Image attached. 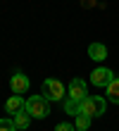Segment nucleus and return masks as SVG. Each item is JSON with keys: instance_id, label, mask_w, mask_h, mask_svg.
I'll return each mask as SVG.
<instances>
[{"instance_id": "obj_5", "label": "nucleus", "mask_w": 119, "mask_h": 131, "mask_svg": "<svg viewBox=\"0 0 119 131\" xmlns=\"http://www.w3.org/2000/svg\"><path fill=\"white\" fill-rule=\"evenodd\" d=\"M29 86H31L29 76L21 74V72H17V74L10 79V88H12V93H17V95H24V93L29 91Z\"/></svg>"}, {"instance_id": "obj_1", "label": "nucleus", "mask_w": 119, "mask_h": 131, "mask_svg": "<svg viewBox=\"0 0 119 131\" xmlns=\"http://www.w3.org/2000/svg\"><path fill=\"white\" fill-rule=\"evenodd\" d=\"M79 107H81V112H86L88 117H100V114H105V98H100V95H88L86 100H81L79 103Z\"/></svg>"}, {"instance_id": "obj_4", "label": "nucleus", "mask_w": 119, "mask_h": 131, "mask_svg": "<svg viewBox=\"0 0 119 131\" xmlns=\"http://www.w3.org/2000/svg\"><path fill=\"white\" fill-rule=\"evenodd\" d=\"M112 79H114V74L110 72L107 67H98V69H93V72H91V83H93V86H98V88H107Z\"/></svg>"}, {"instance_id": "obj_12", "label": "nucleus", "mask_w": 119, "mask_h": 131, "mask_svg": "<svg viewBox=\"0 0 119 131\" xmlns=\"http://www.w3.org/2000/svg\"><path fill=\"white\" fill-rule=\"evenodd\" d=\"M74 119H76V129H88V126H91V119H93V117H88L86 112H79Z\"/></svg>"}, {"instance_id": "obj_3", "label": "nucleus", "mask_w": 119, "mask_h": 131, "mask_svg": "<svg viewBox=\"0 0 119 131\" xmlns=\"http://www.w3.org/2000/svg\"><path fill=\"white\" fill-rule=\"evenodd\" d=\"M41 91H43L41 95H45L48 100H62L64 98V86H62V81H57V79H45Z\"/></svg>"}, {"instance_id": "obj_9", "label": "nucleus", "mask_w": 119, "mask_h": 131, "mask_svg": "<svg viewBox=\"0 0 119 131\" xmlns=\"http://www.w3.org/2000/svg\"><path fill=\"white\" fill-rule=\"evenodd\" d=\"M12 119H14V126H17L19 131H24V129H29V119H31V114H29L26 107H24V110H19L17 114H12Z\"/></svg>"}, {"instance_id": "obj_14", "label": "nucleus", "mask_w": 119, "mask_h": 131, "mask_svg": "<svg viewBox=\"0 0 119 131\" xmlns=\"http://www.w3.org/2000/svg\"><path fill=\"white\" fill-rule=\"evenodd\" d=\"M55 131H76V129L71 126L69 122H62V124H57V126H55Z\"/></svg>"}, {"instance_id": "obj_8", "label": "nucleus", "mask_w": 119, "mask_h": 131, "mask_svg": "<svg viewBox=\"0 0 119 131\" xmlns=\"http://www.w3.org/2000/svg\"><path fill=\"white\" fill-rule=\"evenodd\" d=\"M88 57L95 60V62H100V60L107 57V48H105L102 43H91V45H88Z\"/></svg>"}, {"instance_id": "obj_13", "label": "nucleus", "mask_w": 119, "mask_h": 131, "mask_svg": "<svg viewBox=\"0 0 119 131\" xmlns=\"http://www.w3.org/2000/svg\"><path fill=\"white\" fill-rule=\"evenodd\" d=\"M0 131H19L17 126H14V119H0Z\"/></svg>"}, {"instance_id": "obj_11", "label": "nucleus", "mask_w": 119, "mask_h": 131, "mask_svg": "<svg viewBox=\"0 0 119 131\" xmlns=\"http://www.w3.org/2000/svg\"><path fill=\"white\" fill-rule=\"evenodd\" d=\"M64 112L71 114V117H76V114L81 112V107H79V100H74V98H69V95H67V100H64Z\"/></svg>"}, {"instance_id": "obj_6", "label": "nucleus", "mask_w": 119, "mask_h": 131, "mask_svg": "<svg viewBox=\"0 0 119 131\" xmlns=\"http://www.w3.org/2000/svg\"><path fill=\"white\" fill-rule=\"evenodd\" d=\"M69 98H74V100H86L88 98V91H86V83L81 79H71L69 81Z\"/></svg>"}, {"instance_id": "obj_10", "label": "nucleus", "mask_w": 119, "mask_h": 131, "mask_svg": "<svg viewBox=\"0 0 119 131\" xmlns=\"http://www.w3.org/2000/svg\"><path fill=\"white\" fill-rule=\"evenodd\" d=\"M105 91H107V100H110V103H117L119 105V79H117V76L110 81V86Z\"/></svg>"}, {"instance_id": "obj_7", "label": "nucleus", "mask_w": 119, "mask_h": 131, "mask_svg": "<svg viewBox=\"0 0 119 131\" xmlns=\"http://www.w3.org/2000/svg\"><path fill=\"white\" fill-rule=\"evenodd\" d=\"M24 105H26V100H21V95H10L7 98V103H5V110H7V114H17L19 110H24Z\"/></svg>"}, {"instance_id": "obj_16", "label": "nucleus", "mask_w": 119, "mask_h": 131, "mask_svg": "<svg viewBox=\"0 0 119 131\" xmlns=\"http://www.w3.org/2000/svg\"><path fill=\"white\" fill-rule=\"evenodd\" d=\"M76 131H88V129H76Z\"/></svg>"}, {"instance_id": "obj_2", "label": "nucleus", "mask_w": 119, "mask_h": 131, "mask_svg": "<svg viewBox=\"0 0 119 131\" xmlns=\"http://www.w3.org/2000/svg\"><path fill=\"white\" fill-rule=\"evenodd\" d=\"M24 107H26L29 114H31V117H36V119H43V117L50 114V107H48V98L45 95H31Z\"/></svg>"}, {"instance_id": "obj_15", "label": "nucleus", "mask_w": 119, "mask_h": 131, "mask_svg": "<svg viewBox=\"0 0 119 131\" xmlns=\"http://www.w3.org/2000/svg\"><path fill=\"white\" fill-rule=\"evenodd\" d=\"M81 5H83V7H93L95 0H81Z\"/></svg>"}]
</instances>
